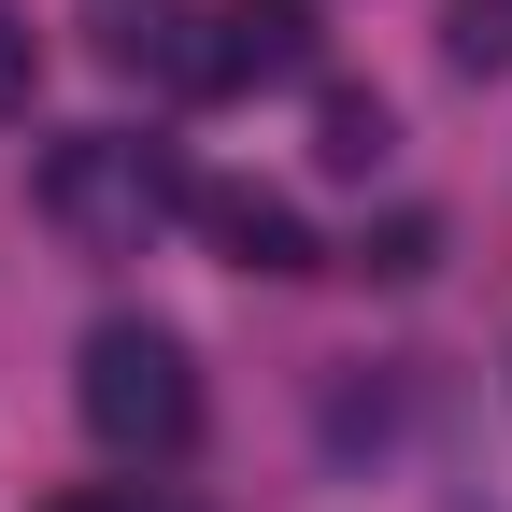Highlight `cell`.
I'll return each mask as SVG.
<instances>
[{"label":"cell","mask_w":512,"mask_h":512,"mask_svg":"<svg viewBox=\"0 0 512 512\" xmlns=\"http://www.w3.org/2000/svg\"><path fill=\"white\" fill-rule=\"evenodd\" d=\"M72 413H86V441H100V456L171 470L185 441H200V356H185L157 313H100V328H86V356H72Z\"/></svg>","instance_id":"obj_1"},{"label":"cell","mask_w":512,"mask_h":512,"mask_svg":"<svg viewBox=\"0 0 512 512\" xmlns=\"http://www.w3.org/2000/svg\"><path fill=\"white\" fill-rule=\"evenodd\" d=\"M29 200H43V228L72 242V256H143V242L185 214V171H171V143H128V128H72V143H43Z\"/></svg>","instance_id":"obj_2"},{"label":"cell","mask_w":512,"mask_h":512,"mask_svg":"<svg viewBox=\"0 0 512 512\" xmlns=\"http://www.w3.org/2000/svg\"><path fill=\"white\" fill-rule=\"evenodd\" d=\"M313 0H214L200 15V57H214V86H313Z\"/></svg>","instance_id":"obj_3"},{"label":"cell","mask_w":512,"mask_h":512,"mask_svg":"<svg viewBox=\"0 0 512 512\" xmlns=\"http://www.w3.org/2000/svg\"><path fill=\"white\" fill-rule=\"evenodd\" d=\"M185 214H200L214 256L256 271V285H299L313 271V228H299V200H271V185H185Z\"/></svg>","instance_id":"obj_4"},{"label":"cell","mask_w":512,"mask_h":512,"mask_svg":"<svg viewBox=\"0 0 512 512\" xmlns=\"http://www.w3.org/2000/svg\"><path fill=\"white\" fill-rule=\"evenodd\" d=\"M185 29H200V15H171V0H100V15H86L100 72H128V86H214V57Z\"/></svg>","instance_id":"obj_5"},{"label":"cell","mask_w":512,"mask_h":512,"mask_svg":"<svg viewBox=\"0 0 512 512\" xmlns=\"http://www.w3.org/2000/svg\"><path fill=\"white\" fill-rule=\"evenodd\" d=\"M313 157H328V171H384V157H399V114H384L370 86H328V100H313Z\"/></svg>","instance_id":"obj_6"},{"label":"cell","mask_w":512,"mask_h":512,"mask_svg":"<svg viewBox=\"0 0 512 512\" xmlns=\"http://www.w3.org/2000/svg\"><path fill=\"white\" fill-rule=\"evenodd\" d=\"M427 256H441V214H384V228H356V271H370V285H413Z\"/></svg>","instance_id":"obj_7"},{"label":"cell","mask_w":512,"mask_h":512,"mask_svg":"<svg viewBox=\"0 0 512 512\" xmlns=\"http://www.w3.org/2000/svg\"><path fill=\"white\" fill-rule=\"evenodd\" d=\"M456 72H512V0H456Z\"/></svg>","instance_id":"obj_8"},{"label":"cell","mask_w":512,"mask_h":512,"mask_svg":"<svg viewBox=\"0 0 512 512\" xmlns=\"http://www.w3.org/2000/svg\"><path fill=\"white\" fill-rule=\"evenodd\" d=\"M29 72H43V43H29L15 0H0V114H29Z\"/></svg>","instance_id":"obj_9"},{"label":"cell","mask_w":512,"mask_h":512,"mask_svg":"<svg viewBox=\"0 0 512 512\" xmlns=\"http://www.w3.org/2000/svg\"><path fill=\"white\" fill-rule=\"evenodd\" d=\"M43 512H143V498H114V484H72V498H43Z\"/></svg>","instance_id":"obj_10"}]
</instances>
